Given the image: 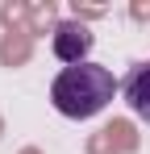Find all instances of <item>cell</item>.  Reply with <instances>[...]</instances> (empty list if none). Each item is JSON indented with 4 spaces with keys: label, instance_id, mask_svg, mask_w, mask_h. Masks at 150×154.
Masks as SVG:
<instances>
[{
    "label": "cell",
    "instance_id": "6da1fadb",
    "mask_svg": "<svg viewBox=\"0 0 150 154\" xmlns=\"http://www.w3.org/2000/svg\"><path fill=\"white\" fill-rule=\"evenodd\" d=\"M117 96V79L108 67L100 63H79V67H63L54 83H50V104L71 117V121H88L100 108H108V100Z\"/></svg>",
    "mask_w": 150,
    "mask_h": 154
},
{
    "label": "cell",
    "instance_id": "3957f363",
    "mask_svg": "<svg viewBox=\"0 0 150 154\" xmlns=\"http://www.w3.org/2000/svg\"><path fill=\"white\" fill-rule=\"evenodd\" d=\"M121 96H125V104L133 108V117H142L150 125V63H138V67L125 75Z\"/></svg>",
    "mask_w": 150,
    "mask_h": 154
},
{
    "label": "cell",
    "instance_id": "7a4b0ae2",
    "mask_svg": "<svg viewBox=\"0 0 150 154\" xmlns=\"http://www.w3.org/2000/svg\"><path fill=\"white\" fill-rule=\"evenodd\" d=\"M92 29L79 25V21H63V25H54V54L67 63V67H79V63H88V50H92Z\"/></svg>",
    "mask_w": 150,
    "mask_h": 154
}]
</instances>
